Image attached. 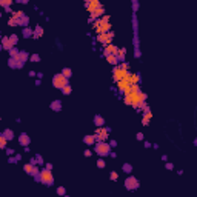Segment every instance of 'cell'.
I'll return each mask as SVG.
<instances>
[{
	"label": "cell",
	"instance_id": "obj_1",
	"mask_svg": "<svg viewBox=\"0 0 197 197\" xmlns=\"http://www.w3.org/2000/svg\"><path fill=\"white\" fill-rule=\"evenodd\" d=\"M94 151L100 157H106V155L111 154V146H109V143H106V142H97L96 146H94Z\"/></svg>",
	"mask_w": 197,
	"mask_h": 197
},
{
	"label": "cell",
	"instance_id": "obj_2",
	"mask_svg": "<svg viewBox=\"0 0 197 197\" xmlns=\"http://www.w3.org/2000/svg\"><path fill=\"white\" fill-rule=\"evenodd\" d=\"M69 83H68V78L65 77L62 72H59V74H56L54 77H52V86L54 88H57V89H63L65 86H68Z\"/></svg>",
	"mask_w": 197,
	"mask_h": 197
},
{
	"label": "cell",
	"instance_id": "obj_3",
	"mask_svg": "<svg viewBox=\"0 0 197 197\" xmlns=\"http://www.w3.org/2000/svg\"><path fill=\"white\" fill-rule=\"evenodd\" d=\"M112 74H114V80H115L117 83L122 82V80H125V78H128V77L131 75V72L122 69V66H115L114 71H112Z\"/></svg>",
	"mask_w": 197,
	"mask_h": 197
},
{
	"label": "cell",
	"instance_id": "obj_4",
	"mask_svg": "<svg viewBox=\"0 0 197 197\" xmlns=\"http://www.w3.org/2000/svg\"><path fill=\"white\" fill-rule=\"evenodd\" d=\"M40 182L46 186H51L52 183H54V176H52V173L49 171V169L45 168L43 171H40Z\"/></svg>",
	"mask_w": 197,
	"mask_h": 197
},
{
	"label": "cell",
	"instance_id": "obj_5",
	"mask_svg": "<svg viewBox=\"0 0 197 197\" xmlns=\"http://www.w3.org/2000/svg\"><path fill=\"white\" fill-rule=\"evenodd\" d=\"M125 188L128 189V191H134V189H137L140 185H139V180L136 179V177H133V176H129V177H126L125 179Z\"/></svg>",
	"mask_w": 197,
	"mask_h": 197
},
{
	"label": "cell",
	"instance_id": "obj_6",
	"mask_svg": "<svg viewBox=\"0 0 197 197\" xmlns=\"http://www.w3.org/2000/svg\"><path fill=\"white\" fill-rule=\"evenodd\" d=\"M112 37H114V32H112V31H109V32H106V34H99L97 40H99L100 43H103L105 46H108V45H111Z\"/></svg>",
	"mask_w": 197,
	"mask_h": 197
},
{
	"label": "cell",
	"instance_id": "obj_7",
	"mask_svg": "<svg viewBox=\"0 0 197 197\" xmlns=\"http://www.w3.org/2000/svg\"><path fill=\"white\" fill-rule=\"evenodd\" d=\"M109 128H99L97 129V133L94 134L96 136V140L97 142H105V140H106L108 139V133H109Z\"/></svg>",
	"mask_w": 197,
	"mask_h": 197
},
{
	"label": "cell",
	"instance_id": "obj_8",
	"mask_svg": "<svg viewBox=\"0 0 197 197\" xmlns=\"http://www.w3.org/2000/svg\"><path fill=\"white\" fill-rule=\"evenodd\" d=\"M85 6H86V9H88L89 12H94V11H97L99 8H102V3L99 2V0H89V2L85 3Z\"/></svg>",
	"mask_w": 197,
	"mask_h": 197
},
{
	"label": "cell",
	"instance_id": "obj_9",
	"mask_svg": "<svg viewBox=\"0 0 197 197\" xmlns=\"http://www.w3.org/2000/svg\"><path fill=\"white\" fill-rule=\"evenodd\" d=\"M29 142H31V139H29V136L26 134V133H22V134L19 136V143H20V146H23V148H28Z\"/></svg>",
	"mask_w": 197,
	"mask_h": 197
},
{
	"label": "cell",
	"instance_id": "obj_10",
	"mask_svg": "<svg viewBox=\"0 0 197 197\" xmlns=\"http://www.w3.org/2000/svg\"><path fill=\"white\" fill-rule=\"evenodd\" d=\"M119 49H120V48H117V46H114V45L111 43V45H108V46H105L103 54H105V57H106V56H111V54H117V52H119Z\"/></svg>",
	"mask_w": 197,
	"mask_h": 197
},
{
	"label": "cell",
	"instance_id": "obj_11",
	"mask_svg": "<svg viewBox=\"0 0 197 197\" xmlns=\"http://www.w3.org/2000/svg\"><path fill=\"white\" fill-rule=\"evenodd\" d=\"M29 57H31V56H29L26 51H20V54H19V57H17V62H20V63L25 65V62H28Z\"/></svg>",
	"mask_w": 197,
	"mask_h": 197
},
{
	"label": "cell",
	"instance_id": "obj_12",
	"mask_svg": "<svg viewBox=\"0 0 197 197\" xmlns=\"http://www.w3.org/2000/svg\"><path fill=\"white\" fill-rule=\"evenodd\" d=\"M2 45H3V48L8 49V51H11L12 48H14V45H12V42H11L9 37H3V38H2Z\"/></svg>",
	"mask_w": 197,
	"mask_h": 197
},
{
	"label": "cell",
	"instance_id": "obj_13",
	"mask_svg": "<svg viewBox=\"0 0 197 197\" xmlns=\"http://www.w3.org/2000/svg\"><path fill=\"white\" fill-rule=\"evenodd\" d=\"M94 125H96L97 128H103V126H105V119H103L102 115L96 114V115H94Z\"/></svg>",
	"mask_w": 197,
	"mask_h": 197
},
{
	"label": "cell",
	"instance_id": "obj_14",
	"mask_svg": "<svg viewBox=\"0 0 197 197\" xmlns=\"http://www.w3.org/2000/svg\"><path fill=\"white\" fill-rule=\"evenodd\" d=\"M49 106H51L52 111H56V112L62 111V100H54V102H51Z\"/></svg>",
	"mask_w": 197,
	"mask_h": 197
},
{
	"label": "cell",
	"instance_id": "obj_15",
	"mask_svg": "<svg viewBox=\"0 0 197 197\" xmlns=\"http://www.w3.org/2000/svg\"><path fill=\"white\" fill-rule=\"evenodd\" d=\"M0 136H2V137H5L6 140H12V137H14V131H12V129H9V128H6V129H5V131H3V133L0 134Z\"/></svg>",
	"mask_w": 197,
	"mask_h": 197
},
{
	"label": "cell",
	"instance_id": "obj_16",
	"mask_svg": "<svg viewBox=\"0 0 197 197\" xmlns=\"http://www.w3.org/2000/svg\"><path fill=\"white\" fill-rule=\"evenodd\" d=\"M106 60H108V63H109V65H114V66H115V65L120 62V60H119V57H117V54H111V56H106Z\"/></svg>",
	"mask_w": 197,
	"mask_h": 197
},
{
	"label": "cell",
	"instance_id": "obj_17",
	"mask_svg": "<svg viewBox=\"0 0 197 197\" xmlns=\"http://www.w3.org/2000/svg\"><path fill=\"white\" fill-rule=\"evenodd\" d=\"M34 166H35V165H32V163H25V166H23V171H25L26 174L32 176V173H34Z\"/></svg>",
	"mask_w": 197,
	"mask_h": 197
},
{
	"label": "cell",
	"instance_id": "obj_18",
	"mask_svg": "<svg viewBox=\"0 0 197 197\" xmlns=\"http://www.w3.org/2000/svg\"><path fill=\"white\" fill-rule=\"evenodd\" d=\"M83 142L86 143V145H94L97 140H96V136L93 134V136H85V137H83Z\"/></svg>",
	"mask_w": 197,
	"mask_h": 197
},
{
	"label": "cell",
	"instance_id": "obj_19",
	"mask_svg": "<svg viewBox=\"0 0 197 197\" xmlns=\"http://www.w3.org/2000/svg\"><path fill=\"white\" fill-rule=\"evenodd\" d=\"M105 12V9H103V6L102 8H99L97 11H94V12H91V19L89 20H94V19H97V17H100L102 14Z\"/></svg>",
	"mask_w": 197,
	"mask_h": 197
},
{
	"label": "cell",
	"instance_id": "obj_20",
	"mask_svg": "<svg viewBox=\"0 0 197 197\" xmlns=\"http://www.w3.org/2000/svg\"><path fill=\"white\" fill-rule=\"evenodd\" d=\"M43 35V28L40 25H37L35 28H34V38H38V37H42Z\"/></svg>",
	"mask_w": 197,
	"mask_h": 197
},
{
	"label": "cell",
	"instance_id": "obj_21",
	"mask_svg": "<svg viewBox=\"0 0 197 197\" xmlns=\"http://www.w3.org/2000/svg\"><path fill=\"white\" fill-rule=\"evenodd\" d=\"M129 82H131V85H137L140 82V75L139 74H131L129 75Z\"/></svg>",
	"mask_w": 197,
	"mask_h": 197
},
{
	"label": "cell",
	"instance_id": "obj_22",
	"mask_svg": "<svg viewBox=\"0 0 197 197\" xmlns=\"http://www.w3.org/2000/svg\"><path fill=\"white\" fill-rule=\"evenodd\" d=\"M23 37H25V38L34 37V29H31V28H23Z\"/></svg>",
	"mask_w": 197,
	"mask_h": 197
},
{
	"label": "cell",
	"instance_id": "obj_23",
	"mask_svg": "<svg viewBox=\"0 0 197 197\" xmlns=\"http://www.w3.org/2000/svg\"><path fill=\"white\" fill-rule=\"evenodd\" d=\"M125 54H126V49H125V48H120V49H119V52H117V57H119V60H120V62H123V60H125Z\"/></svg>",
	"mask_w": 197,
	"mask_h": 197
},
{
	"label": "cell",
	"instance_id": "obj_24",
	"mask_svg": "<svg viewBox=\"0 0 197 197\" xmlns=\"http://www.w3.org/2000/svg\"><path fill=\"white\" fill-rule=\"evenodd\" d=\"M122 169H123V173H133V165H131V163H123Z\"/></svg>",
	"mask_w": 197,
	"mask_h": 197
},
{
	"label": "cell",
	"instance_id": "obj_25",
	"mask_svg": "<svg viewBox=\"0 0 197 197\" xmlns=\"http://www.w3.org/2000/svg\"><path fill=\"white\" fill-rule=\"evenodd\" d=\"M151 117H152V114H151V112H145V115H143V120H142V123H143V125H148Z\"/></svg>",
	"mask_w": 197,
	"mask_h": 197
},
{
	"label": "cell",
	"instance_id": "obj_26",
	"mask_svg": "<svg viewBox=\"0 0 197 197\" xmlns=\"http://www.w3.org/2000/svg\"><path fill=\"white\" fill-rule=\"evenodd\" d=\"M62 74L66 77V78H69V77L72 75V69H71V68H63V69H62Z\"/></svg>",
	"mask_w": 197,
	"mask_h": 197
},
{
	"label": "cell",
	"instance_id": "obj_27",
	"mask_svg": "<svg viewBox=\"0 0 197 197\" xmlns=\"http://www.w3.org/2000/svg\"><path fill=\"white\" fill-rule=\"evenodd\" d=\"M8 66H9V68H17V60H16V59H12V57H9V60H8Z\"/></svg>",
	"mask_w": 197,
	"mask_h": 197
},
{
	"label": "cell",
	"instance_id": "obj_28",
	"mask_svg": "<svg viewBox=\"0 0 197 197\" xmlns=\"http://www.w3.org/2000/svg\"><path fill=\"white\" fill-rule=\"evenodd\" d=\"M0 5H2L3 8H6V9H8V8L12 5V0H0Z\"/></svg>",
	"mask_w": 197,
	"mask_h": 197
},
{
	"label": "cell",
	"instance_id": "obj_29",
	"mask_svg": "<svg viewBox=\"0 0 197 197\" xmlns=\"http://www.w3.org/2000/svg\"><path fill=\"white\" fill-rule=\"evenodd\" d=\"M71 91H72V88H71V85H68V86H65V88L62 89V93H63L65 96H69Z\"/></svg>",
	"mask_w": 197,
	"mask_h": 197
},
{
	"label": "cell",
	"instance_id": "obj_30",
	"mask_svg": "<svg viewBox=\"0 0 197 197\" xmlns=\"http://www.w3.org/2000/svg\"><path fill=\"white\" fill-rule=\"evenodd\" d=\"M131 6H133V12H137L140 3H139V0H133V3H131Z\"/></svg>",
	"mask_w": 197,
	"mask_h": 197
},
{
	"label": "cell",
	"instance_id": "obj_31",
	"mask_svg": "<svg viewBox=\"0 0 197 197\" xmlns=\"http://www.w3.org/2000/svg\"><path fill=\"white\" fill-rule=\"evenodd\" d=\"M57 194L62 195V197L66 195V189H65V186H59V188H57Z\"/></svg>",
	"mask_w": 197,
	"mask_h": 197
},
{
	"label": "cell",
	"instance_id": "obj_32",
	"mask_svg": "<svg viewBox=\"0 0 197 197\" xmlns=\"http://www.w3.org/2000/svg\"><path fill=\"white\" fill-rule=\"evenodd\" d=\"M29 60L34 62V63H37V62H40V56H38V54H32V56L29 57Z\"/></svg>",
	"mask_w": 197,
	"mask_h": 197
},
{
	"label": "cell",
	"instance_id": "obj_33",
	"mask_svg": "<svg viewBox=\"0 0 197 197\" xmlns=\"http://www.w3.org/2000/svg\"><path fill=\"white\" fill-rule=\"evenodd\" d=\"M6 139L5 137H2V136H0V148H6Z\"/></svg>",
	"mask_w": 197,
	"mask_h": 197
},
{
	"label": "cell",
	"instance_id": "obj_34",
	"mask_svg": "<svg viewBox=\"0 0 197 197\" xmlns=\"http://www.w3.org/2000/svg\"><path fill=\"white\" fill-rule=\"evenodd\" d=\"M97 166H99V168H105V166H106V162H105L103 159H99V160H97Z\"/></svg>",
	"mask_w": 197,
	"mask_h": 197
},
{
	"label": "cell",
	"instance_id": "obj_35",
	"mask_svg": "<svg viewBox=\"0 0 197 197\" xmlns=\"http://www.w3.org/2000/svg\"><path fill=\"white\" fill-rule=\"evenodd\" d=\"M109 179H111V180H117V179H119V174H117L115 171H111V174H109Z\"/></svg>",
	"mask_w": 197,
	"mask_h": 197
},
{
	"label": "cell",
	"instance_id": "obj_36",
	"mask_svg": "<svg viewBox=\"0 0 197 197\" xmlns=\"http://www.w3.org/2000/svg\"><path fill=\"white\" fill-rule=\"evenodd\" d=\"M8 25H9V26H17V22H16V19H12V17H11V19L8 20Z\"/></svg>",
	"mask_w": 197,
	"mask_h": 197
},
{
	"label": "cell",
	"instance_id": "obj_37",
	"mask_svg": "<svg viewBox=\"0 0 197 197\" xmlns=\"http://www.w3.org/2000/svg\"><path fill=\"white\" fill-rule=\"evenodd\" d=\"M9 38H11V42H12V45H16V43H17V35H16V34H12V35H9Z\"/></svg>",
	"mask_w": 197,
	"mask_h": 197
},
{
	"label": "cell",
	"instance_id": "obj_38",
	"mask_svg": "<svg viewBox=\"0 0 197 197\" xmlns=\"http://www.w3.org/2000/svg\"><path fill=\"white\" fill-rule=\"evenodd\" d=\"M35 162H37V163H43V160H42V155H40V154H37V155H35Z\"/></svg>",
	"mask_w": 197,
	"mask_h": 197
},
{
	"label": "cell",
	"instance_id": "obj_39",
	"mask_svg": "<svg viewBox=\"0 0 197 197\" xmlns=\"http://www.w3.org/2000/svg\"><path fill=\"white\" fill-rule=\"evenodd\" d=\"M134 56H136V57H140V56H142V52H140V49H139V48H136V49H134Z\"/></svg>",
	"mask_w": 197,
	"mask_h": 197
},
{
	"label": "cell",
	"instance_id": "obj_40",
	"mask_svg": "<svg viewBox=\"0 0 197 197\" xmlns=\"http://www.w3.org/2000/svg\"><path fill=\"white\" fill-rule=\"evenodd\" d=\"M120 66H122V69H125V71H128V68H129V65H128V63H122V65H120Z\"/></svg>",
	"mask_w": 197,
	"mask_h": 197
},
{
	"label": "cell",
	"instance_id": "obj_41",
	"mask_svg": "<svg viewBox=\"0 0 197 197\" xmlns=\"http://www.w3.org/2000/svg\"><path fill=\"white\" fill-rule=\"evenodd\" d=\"M109 146H111V148H115V146H117V142H115V140H111V142H109Z\"/></svg>",
	"mask_w": 197,
	"mask_h": 197
},
{
	"label": "cell",
	"instance_id": "obj_42",
	"mask_svg": "<svg viewBox=\"0 0 197 197\" xmlns=\"http://www.w3.org/2000/svg\"><path fill=\"white\" fill-rule=\"evenodd\" d=\"M83 154H85V157H89L91 154H93V151H89V149H86V151H85Z\"/></svg>",
	"mask_w": 197,
	"mask_h": 197
},
{
	"label": "cell",
	"instance_id": "obj_43",
	"mask_svg": "<svg viewBox=\"0 0 197 197\" xmlns=\"http://www.w3.org/2000/svg\"><path fill=\"white\" fill-rule=\"evenodd\" d=\"M173 168H174V165H173V163H169V162L166 163V169H173Z\"/></svg>",
	"mask_w": 197,
	"mask_h": 197
},
{
	"label": "cell",
	"instance_id": "obj_44",
	"mask_svg": "<svg viewBox=\"0 0 197 197\" xmlns=\"http://www.w3.org/2000/svg\"><path fill=\"white\" fill-rule=\"evenodd\" d=\"M45 168H46V169H49V171H51V169H52V165H51V163H46V165H45Z\"/></svg>",
	"mask_w": 197,
	"mask_h": 197
},
{
	"label": "cell",
	"instance_id": "obj_45",
	"mask_svg": "<svg viewBox=\"0 0 197 197\" xmlns=\"http://www.w3.org/2000/svg\"><path fill=\"white\" fill-rule=\"evenodd\" d=\"M137 140H143V134H142V133L137 134Z\"/></svg>",
	"mask_w": 197,
	"mask_h": 197
},
{
	"label": "cell",
	"instance_id": "obj_46",
	"mask_svg": "<svg viewBox=\"0 0 197 197\" xmlns=\"http://www.w3.org/2000/svg\"><path fill=\"white\" fill-rule=\"evenodd\" d=\"M6 152H8V155H11V154H14V149H6Z\"/></svg>",
	"mask_w": 197,
	"mask_h": 197
},
{
	"label": "cell",
	"instance_id": "obj_47",
	"mask_svg": "<svg viewBox=\"0 0 197 197\" xmlns=\"http://www.w3.org/2000/svg\"><path fill=\"white\" fill-rule=\"evenodd\" d=\"M145 148H151V143L149 142H145Z\"/></svg>",
	"mask_w": 197,
	"mask_h": 197
},
{
	"label": "cell",
	"instance_id": "obj_48",
	"mask_svg": "<svg viewBox=\"0 0 197 197\" xmlns=\"http://www.w3.org/2000/svg\"><path fill=\"white\" fill-rule=\"evenodd\" d=\"M194 145L197 146V139H194Z\"/></svg>",
	"mask_w": 197,
	"mask_h": 197
},
{
	"label": "cell",
	"instance_id": "obj_49",
	"mask_svg": "<svg viewBox=\"0 0 197 197\" xmlns=\"http://www.w3.org/2000/svg\"><path fill=\"white\" fill-rule=\"evenodd\" d=\"M65 197H69V195H65Z\"/></svg>",
	"mask_w": 197,
	"mask_h": 197
}]
</instances>
